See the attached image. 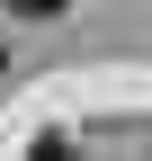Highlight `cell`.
<instances>
[{
	"label": "cell",
	"instance_id": "3",
	"mask_svg": "<svg viewBox=\"0 0 152 161\" xmlns=\"http://www.w3.org/2000/svg\"><path fill=\"white\" fill-rule=\"evenodd\" d=\"M0 63H9V45H0Z\"/></svg>",
	"mask_w": 152,
	"mask_h": 161
},
{
	"label": "cell",
	"instance_id": "1",
	"mask_svg": "<svg viewBox=\"0 0 152 161\" xmlns=\"http://www.w3.org/2000/svg\"><path fill=\"white\" fill-rule=\"evenodd\" d=\"M27 161H81V152H72V134H36V152Z\"/></svg>",
	"mask_w": 152,
	"mask_h": 161
},
{
	"label": "cell",
	"instance_id": "2",
	"mask_svg": "<svg viewBox=\"0 0 152 161\" xmlns=\"http://www.w3.org/2000/svg\"><path fill=\"white\" fill-rule=\"evenodd\" d=\"M9 9H27V18H54V9H72V0H9Z\"/></svg>",
	"mask_w": 152,
	"mask_h": 161
}]
</instances>
